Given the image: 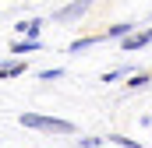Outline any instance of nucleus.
I'll return each instance as SVG.
<instances>
[{
	"label": "nucleus",
	"instance_id": "f03ea898",
	"mask_svg": "<svg viewBox=\"0 0 152 148\" xmlns=\"http://www.w3.org/2000/svg\"><path fill=\"white\" fill-rule=\"evenodd\" d=\"M96 0H75V4H67V7H60L57 11V21H75V18H81L88 7H92Z\"/></svg>",
	"mask_w": 152,
	"mask_h": 148
},
{
	"label": "nucleus",
	"instance_id": "0eeeda50",
	"mask_svg": "<svg viewBox=\"0 0 152 148\" xmlns=\"http://www.w3.org/2000/svg\"><path fill=\"white\" fill-rule=\"evenodd\" d=\"M152 74L149 71H142V74H134V78H131V81H127V88H142V85H145V81H149Z\"/></svg>",
	"mask_w": 152,
	"mask_h": 148
},
{
	"label": "nucleus",
	"instance_id": "f257e3e1",
	"mask_svg": "<svg viewBox=\"0 0 152 148\" xmlns=\"http://www.w3.org/2000/svg\"><path fill=\"white\" fill-rule=\"evenodd\" d=\"M18 123H21V127H32V131H50V134H75V123H71V120L42 116V113H21Z\"/></svg>",
	"mask_w": 152,
	"mask_h": 148
},
{
	"label": "nucleus",
	"instance_id": "423d86ee",
	"mask_svg": "<svg viewBox=\"0 0 152 148\" xmlns=\"http://www.w3.org/2000/svg\"><path fill=\"white\" fill-rule=\"evenodd\" d=\"M32 49H39V39H28V42H14V46H11V53H32Z\"/></svg>",
	"mask_w": 152,
	"mask_h": 148
},
{
	"label": "nucleus",
	"instance_id": "39448f33",
	"mask_svg": "<svg viewBox=\"0 0 152 148\" xmlns=\"http://www.w3.org/2000/svg\"><path fill=\"white\" fill-rule=\"evenodd\" d=\"M21 71H25L21 60H14V64H0V78H11V74H21Z\"/></svg>",
	"mask_w": 152,
	"mask_h": 148
},
{
	"label": "nucleus",
	"instance_id": "7ed1b4c3",
	"mask_svg": "<svg viewBox=\"0 0 152 148\" xmlns=\"http://www.w3.org/2000/svg\"><path fill=\"white\" fill-rule=\"evenodd\" d=\"M149 42H152V28L127 32V36H124V49H127V53H134V49H142V46H149Z\"/></svg>",
	"mask_w": 152,
	"mask_h": 148
},
{
	"label": "nucleus",
	"instance_id": "20e7f679",
	"mask_svg": "<svg viewBox=\"0 0 152 148\" xmlns=\"http://www.w3.org/2000/svg\"><path fill=\"white\" fill-rule=\"evenodd\" d=\"M39 28H42V21H39V18H32V21H18V25H14V32H18V36H32V39H39Z\"/></svg>",
	"mask_w": 152,
	"mask_h": 148
}]
</instances>
